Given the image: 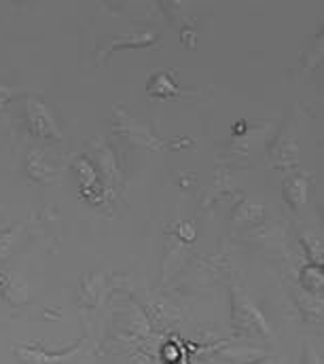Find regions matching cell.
Here are the masks:
<instances>
[{
    "label": "cell",
    "mask_w": 324,
    "mask_h": 364,
    "mask_svg": "<svg viewBox=\"0 0 324 364\" xmlns=\"http://www.w3.org/2000/svg\"><path fill=\"white\" fill-rule=\"evenodd\" d=\"M231 324L234 331L250 339H271L273 331L263 309L248 296L238 282H231Z\"/></svg>",
    "instance_id": "1"
},
{
    "label": "cell",
    "mask_w": 324,
    "mask_h": 364,
    "mask_svg": "<svg viewBox=\"0 0 324 364\" xmlns=\"http://www.w3.org/2000/svg\"><path fill=\"white\" fill-rule=\"evenodd\" d=\"M113 132L119 134L121 138H125L127 142L149 149V151H167V149H176L180 146V142H187L189 138H180V140H167L162 138L149 123L132 117L127 112V108L123 106H115L113 112Z\"/></svg>",
    "instance_id": "2"
},
{
    "label": "cell",
    "mask_w": 324,
    "mask_h": 364,
    "mask_svg": "<svg viewBox=\"0 0 324 364\" xmlns=\"http://www.w3.org/2000/svg\"><path fill=\"white\" fill-rule=\"evenodd\" d=\"M26 121H28V129L34 138L45 140V142H62L64 140V134H62L51 108L36 95L26 97Z\"/></svg>",
    "instance_id": "3"
},
{
    "label": "cell",
    "mask_w": 324,
    "mask_h": 364,
    "mask_svg": "<svg viewBox=\"0 0 324 364\" xmlns=\"http://www.w3.org/2000/svg\"><path fill=\"white\" fill-rule=\"evenodd\" d=\"M87 149H89V161L93 164L95 172H98V178L104 181V188L106 193H115L121 182H123V174H121V168L117 164V157L113 153V149L106 144V138L98 136L93 140L87 142Z\"/></svg>",
    "instance_id": "4"
},
{
    "label": "cell",
    "mask_w": 324,
    "mask_h": 364,
    "mask_svg": "<svg viewBox=\"0 0 324 364\" xmlns=\"http://www.w3.org/2000/svg\"><path fill=\"white\" fill-rule=\"evenodd\" d=\"M83 346H85V339H79L77 343L60 352H49L38 346H15L13 356L19 360V364H68L81 352Z\"/></svg>",
    "instance_id": "5"
},
{
    "label": "cell",
    "mask_w": 324,
    "mask_h": 364,
    "mask_svg": "<svg viewBox=\"0 0 324 364\" xmlns=\"http://www.w3.org/2000/svg\"><path fill=\"white\" fill-rule=\"evenodd\" d=\"M160 41V34L155 30H140V32H130L123 36H113L104 38L98 49V62H104L110 53L119 49H142V47H153Z\"/></svg>",
    "instance_id": "6"
},
{
    "label": "cell",
    "mask_w": 324,
    "mask_h": 364,
    "mask_svg": "<svg viewBox=\"0 0 324 364\" xmlns=\"http://www.w3.org/2000/svg\"><path fill=\"white\" fill-rule=\"evenodd\" d=\"M269 159L273 166L282 170L295 168L299 164V142H297V136L288 127H284L278 140L269 146Z\"/></svg>",
    "instance_id": "7"
},
{
    "label": "cell",
    "mask_w": 324,
    "mask_h": 364,
    "mask_svg": "<svg viewBox=\"0 0 324 364\" xmlns=\"http://www.w3.org/2000/svg\"><path fill=\"white\" fill-rule=\"evenodd\" d=\"M282 199L293 212H303L310 201V176L303 172H293L282 181Z\"/></svg>",
    "instance_id": "8"
},
{
    "label": "cell",
    "mask_w": 324,
    "mask_h": 364,
    "mask_svg": "<svg viewBox=\"0 0 324 364\" xmlns=\"http://www.w3.org/2000/svg\"><path fill=\"white\" fill-rule=\"evenodd\" d=\"M147 93L151 97H160V100H172V97H180L187 95L189 91H182L176 81L172 70H157L151 75V79L147 81Z\"/></svg>",
    "instance_id": "9"
},
{
    "label": "cell",
    "mask_w": 324,
    "mask_h": 364,
    "mask_svg": "<svg viewBox=\"0 0 324 364\" xmlns=\"http://www.w3.org/2000/svg\"><path fill=\"white\" fill-rule=\"evenodd\" d=\"M26 174H28V178H30V181L41 182V184L56 182L58 181V176H60V172H58V170H53V168L45 161V157H43L38 151H32V153L28 155V161H26Z\"/></svg>",
    "instance_id": "10"
},
{
    "label": "cell",
    "mask_w": 324,
    "mask_h": 364,
    "mask_svg": "<svg viewBox=\"0 0 324 364\" xmlns=\"http://www.w3.org/2000/svg\"><path fill=\"white\" fill-rule=\"evenodd\" d=\"M104 279L100 273H85L81 279V305L85 307H93L100 299Z\"/></svg>",
    "instance_id": "11"
},
{
    "label": "cell",
    "mask_w": 324,
    "mask_h": 364,
    "mask_svg": "<svg viewBox=\"0 0 324 364\" xmlns=\"http://www.w3.org/2000/svg\"><path fill=\"white\" fill-rule=\"evenodd\" d=\"M299 277H301V284H303V288L308 290V294H318V296H323L324 273L320 265H314V263L303 265L301 272H299Z\"/></svg>",
    "instance_id": "12"
},
{
    "label": "cell",
    "mask_w": 324,
    "mask_h": 364,
    "mask_svg": "<svg viewBox=\"0 0 324 364\" xmlns=\"http://www.w3.org/2000/svg\"><path fill=\"white\" fill-rule=\"evenodd\" d=\"M263 212H265V208L261 203H254V201L244 199L242 203L234 210V220L236 223H244V225L256 223V220L263 218Z\"/></svg>",
    "instance_id": "13"
},
{
    "label": "cell",
    "mask_w": 324,
    "mask_h": 364,
    "mask_svg": "<svg viewBox=\"0 0 324 364\" xmlns=\"http://www.w3.org/2000/svg\"><path fill=\"white\" fill-rule=\"evenodd\" d=\"M301 246L308 255V259L314 263V265H320L323 267L324 263V248H323V240L316 235V233H303L301 235Z\"/></svg>",
    "instance_id": "14"
},
{
    "label": "cell",
    "mask_w": 324,
    "mask_h": 364,
    "mask_svg": "<svg viewBox=\"0 0 324 364\" xmlns=\"http://www.w3.org/2000/svg\"><path fill=\"white\" fill-rule=\"evenodd\" d=\"M75 172H77L79 178H81V188H91V186L102 184L100 178H98V172H95L93 164L89 161V157H79V159L75 161Z\"/></svg>",
    "instance_id": "15"
},
{
    "label": "cell",
    "mask_w": 324,
    "mask_h": 364,
    "mask_svg": "<svg viewBox=\"0 0 324 364\" xmlns=\"http://www.w3.org/2000/svg\"><path fill=\"white\" fill-rule=\"evenodd\" d=\"M17 233H19V225L13 227V229L0 231V261H4L11 255V250H13V246L17 242Z\"/></svg>",
    "instance_id": "16"
},
{
    "label": "cell",
    "mask_w": 324,
    "mask_h": 364,
    "mask_svg": "<svg viewBox=\"0 0 324 364\" xmlns=\"http://www.w3.org/2000/svg\"><path fill=\"white\" fill-rule=\"evenodd\" d=\"M176 233H178V237H180L182 242H187V244L195 242V237H197L195 225H193L191 220H180V223H176Z\"/></svg>",
    "instance_id": "17"
},
{
    "label": "cell",
    "mask_w": 324,
    "mask_h": 364,
    "mask_svg": "<svg viewBox=\"0 0 324 364\" xmlns=\"http://www.w3.org/2000/svg\"><path fill=\"white\" fill-rule=\"evenodd\" d=\"M303 364H324L320 352L310 341H305V346H303Z\"/></svg>",
    "instance_id": "18"
},
{
    "label": "cell",
    "mask_w": 324,
    "mask_h": 364,
    "mask_svg": "<svg viewBox=\"0 0 324 364\" xmlns=\"http://www.w3.org/2000/svg\"><path fill=\"white\" fill-rule=\"evenodd\" d=\"M23 90H17V87H6V85H0V110H4L9 106V102L19 95Z\"/></svg>",
    "instance_id": "19"
}]
</instances>
